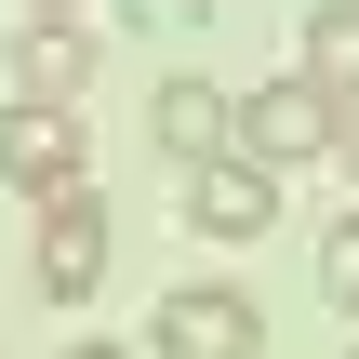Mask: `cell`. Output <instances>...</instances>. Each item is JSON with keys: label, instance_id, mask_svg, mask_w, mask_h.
<instances>
[{"label": "cell", "instance_id": "cell-1", "mask_svg": "<svg viewBox=\"0 0 359 359\" xmlns=\"http://www.w3.org/2000/svg\"><path fill=\"white\" fill-rule=\"evenodd\" d=\"M147 359H266V306L226 293V280H187V293H160Z\"/></svg>", "mask_w": 359, "mask_h": 359}, {"label": "cell", "instance_id": "cell-2", "mask_svg": "<svg viewBox=\"0 0 359 359\" xmlns=\"http://www.w3.org/2000/svg\"><path fill=\"white\" fill-rule=\"evenodd\" d=\"M333 133H346V107H333L320 80H266V93H240V160H266V173L320 160Z\"/></svg>", "mask_w": 359, "mask_h": 359}, {"label": "cell", "instance_id": "cell-3", "mask_svg": "<svg viewBox=\"0 0 359 359\" xmlns=\"http://www.w3.org/2000/svg\"><path fill=\"white\" fill-rule=\"evenodd\" d=\"M107 240H120V213H107L93 187L40 200V306H80V293L107 280Z\"/></svg>", "mask_w": 359, "mask_h": 359}, {"label": "cell", "instance_id": "cell-4", "mask_svg": "<svg viewBox=\"0 0 359 359\" xmlns=\"http://www.w3.org/2000/svg\"><path fill=\"white\" fill-rule=\"evenodd\" d=\"M187 226H200V240H266V226H280V173L240 160V147L200 160V173H187Z\"/></svg>", "mask_w": 359, "mask_h": 359}, {"label": "cell", "instance_id": "cell-5", "mask_svg": "<svg viewBox=\"0 0 359 359\" xmlns=\"http://www.w3.org/2000/svg\"><path fill=\"white\" fill-rule=\"evenodd\" d=\"M0 187H27V200H67V187H93V173H80V120L13 93V120H0Z\"/></svg>", "mask_w": 359, "mask_h": 359}, {"label": "cell", "instance_id": "cell-6", "mask_svg": "<svg viewBox=\"0 0 359 359\" xmlns=\"http://www.w3.org/2000/svg\"><path fill=\"white\" fill-rule=\"evenodd\" d=\"M80 80H93V27L80 13H27L13 27V93L27 107H80Z\"/></svg>", "mask_w": 359, "mask_h": 359}, {"label": "cell", "instance_id": "cell-7", "mask_svg": "<svg viewBox=\"0 0 359 359\" xmlns=\"http://www.w3.org/2000/svg\"><path fill=\"white\" fill-rule=\"evenodd\" d=\"M147 133H160V160L200 173V160L240 147V93H213V80H160V93H147Z\"/></svg>", "mask_w": 359, "mask_h": 359}, {"label": "cell", "instance_id": "cell-8", "mask_svg": "<svg viewBox=\"0 0 359 359\" xmlns=\"http://www.w3.org/2000/svg\"><path fill=\"white\" fill-rule=\"evenodd\" d=\"M293 80H320L333 107H359V0H320V13H306V53H293Z\"/></svg>", "mask_w": 359, "mask_h": 359}, {"label": "cell", "instance_id": "cell-9", "mask_svg": "<svg viewBox=\"0 0 359 359\" xmlns=\"http://www.w3.org/2000/svg\"><path fill=\"white\" fill-rule=\"evenodd\" d=\"M320 306H333V320H359V213H333V226H320Z\"/></svg>", "mask_w": 359, "mask_h": 359}, {"label": "cell", "instance_id": "cell-10", "mask_svg": "<svg viewBox=\"0 0 359 359\" xmlns=\"http://www.w3.org/2000/svg\"><path fill=\"white\" fill-rule=\"evenodd\" d=\"M67 359H133V346H120V333H80V346H67Z\"/></svg>", "mask_w": 359, "mask_h": 359}, {"label": "cell", "instance_id": "cell-11", "mask_svg": "<svg viewBox=\"0 0 359 359\" xmlns=\"http://www.w3.org/2000/svg\"><path fill=\"white\" fill-rule=\"evenodd\" d=\"M333 160H346V173H359V107H346V133H333Z\"/></svg>", "mask_w": 359, "mask_h": 359}, {"label": "cell", "instance_id": "cell-12", "mask_svg": "<svg viewBox=\"0 0 359 359\" xmlns=\"http://www.w3.org/2000/svg\"><path fill=\"white\" fill-rule=\"evenodd\" d=\"M27 13H80V0H27Z\"/></svg>", "mask_w": 359, "mask_h": 359}, {"label": "cell", "instance_id": "cell-13", "mask_svg": "<svg viewBox=\"0 0 359 359\" xmlns=\"http://www.w3.org/2000/svg\"><path fill=\"white\" fill-rule=\"evenodd\" d=\"M346 359H359V346H346Z\"/></svg>", "mask_w": 359, "mask_h": 359}]
</instances>
